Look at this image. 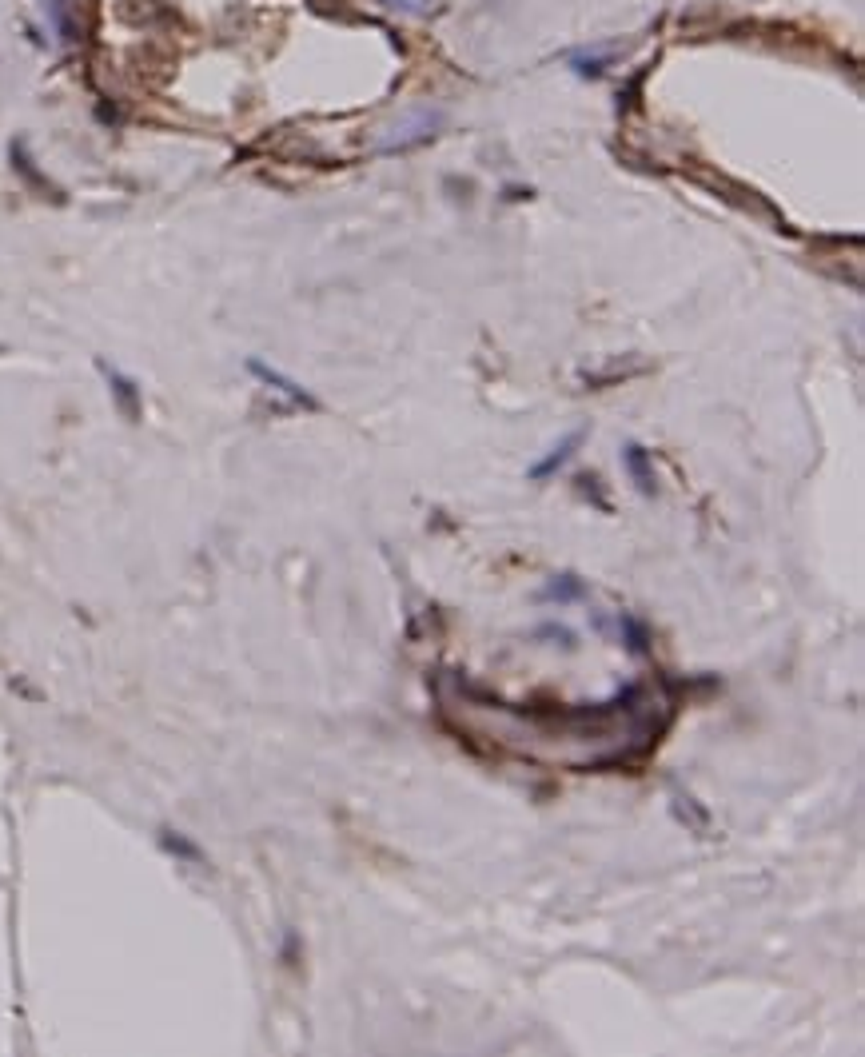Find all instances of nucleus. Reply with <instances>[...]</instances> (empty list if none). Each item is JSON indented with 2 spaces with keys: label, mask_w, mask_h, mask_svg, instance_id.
Instances as JSON below:
<instances>
[{
  "label": "nucleus",
  "mask_w": 865,
  "mask_h": 1057,
  "mask_svg": "<svg viewBox=\"0 0 865 1057\" xmlns=\"http://www.w3.org/2000/svg\"><path fill=\"white\" fill-rule=\"evenodd\" d=\"M590 595V587H586V579H578L575 571H563V575H551L547 583H543V591H539V603H578V599H586Z\"/></svg>",
  "instance_id": "6"
},
{
  "label": "nucleus",
  "mask_w": 865,
  "mask_h": 1057,
  "mask_svg": "<svg viewBox=\"0 0 865 1057\" xmlns=\"http://www.w3.org/2000/svg\"><path fill=\"white\" fill-rule=\"evenodd\" d=\"M610 60H614V48L610 44H594V48L571 52V68H575L578 76H602Z\"/></svg>",
  "instance_id": "8"
},
{
  "label": "nucleus",
  "mask_w": 865,
  "mask_h": 1057,
  "mask_svg": "<svg viewBox=\"0 0 865 1057\" xmlns=\"http://www.w3.org/2000/svg\"><path fill=\"white\" fill-rule=\"evenodd\" d=\"M618 631H622V643H626V651L634 655V659H646L650 655V631H646V623L642 619H634V615H618Z\"/></svg>",
  "instance_id": "9"
},
{
  "label": "nucleus",
  "mask_w": 865,
  "mask_h": 1057,
  "mask_svg": "<svg viewBox=\"0 0 865 1057\" xmlns=\"http://www.w3.org/2000/svg\"><path fill=\"white\" fill-rule=\"evenodd\" d=\"M439 120H443L439 112H419L411 124L395 128V136H387V140L379 144V152H407V148H419V144H427V140L435 136Z\"/></svg>",
  "instance_id": "2"
},
{
  "label": "nucleus",
  "mask_w": 865,
  "mask_h": 1057,
  "mask_svg": "<svg viewBox=\"0 0 865 1057\" xmlns=\"http://www.w3.org/2000/svg\"><path fill=\"white\" fill-rule=\"evenodd\" d=\"M642 371H650L646 359H610V363L598 367V371H582V383H586V387H614V383H626V379H634V375H642Z\"/></svg>",
  "instance_id": "5"
},
{
  "label": "nucleus",
  "mask_w": 865,
  "mask_h": 1057,
  "mask_svg": "<svg viewBox=\"0 0 865 1057\" xmlns=\"http://www.w3.org/2000/svg\"><path fill=\"white\" fill-rule=\"evenodd\" d=\"M582 439H586V427H575L571 435H563V443H555V447H551V451H547V455H543V459H539V463L527 471V479H531V483H543V479H551L559 467H567V463L575 459V451L582 447Z\"/></svg>",
  "instance_id": "4"
},
{
  "label": "nucleus",
  "mask_w": 865,
  "mask_h": 1057,
  "mask_svg": "<svg viewBox=\"0 0 865 1057\" xmlns=\"http://www.w3.org/2000/svg\"><path fill=\"white\" fill-rule=\"evenodd\" d=\"M100 371L108 375V383H112V395H116L120 411H124L128 419H136V415H140V391H136V383H132L128 375H120L116 367H108V363H100Z\"/></svg>",
  "instance_id": "7"
},
{
  "label": "nucleus",
  "mask_w": 865,
  "mask_h": 1057,
  "mask_svg": "<svg viewBox=\"0 0 865 1057\" xmlns=\"http://www.w3.org/2000/svg\"><path fill=\"white\" fill-rule=\"evenodd\" d=\"M391 8H407V12H427V0H387Z\"/></svg>",
  "instance_id": "11"
},
{
  "label": "nucleus",
  "mask_w": 865,
  "mask_h": 1057,
  "mask_svg": "<svg viewBox=\"0 0 865 1057\" xmlns=\"http://www.w3.org/2000/svg\"><path fill=\"white\" fill-rule=\"evenodd\" d=\"M248 371H252L256 379H264L268 387H276L280 395H288V399H291V403H295V407H307V411H319V399H315V395H311L307 387H299V383H295L291 375H284L280 367H268V363H260V359H252V363H248Z\"/></svg>",
  "instance_id": "3"
},
{
  "label": "nucleus",
  "mask_w": 865,
  "mask_h": 1057,
  "mask_svg": "<svg viewBox=\"0 0 865 1057\" xmlns=\"http://www.w3.org/2000/svg\"><path fill=\"white\" fill-rule=\"evenodd\" d=\"M160 842L172 850V854H180V858H192V862H200V850L188 842V838H180V834H172V830H164L160 834Z\"/></svg>",
  "instance_id": "10"
},
{
  "label": "nucleus",
  "mask_w": 865,
  "mask_h": 1057,
  "mask_svg": "<svg viewBox=\"0 0 865 1057\" xmlns=\"http://www.w3.org/2000/svg\"><path fill=\"white\" fill-rule=\"evenodd\" d=\"M622 467H626L634 491H638L642 499H654V491H658V479H654V455H650L638 439L622 443Z\"/></svg>",
  "instance_id": "1"
}]
</instances>
